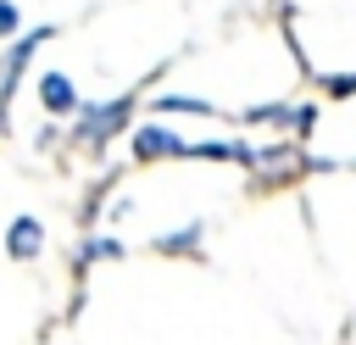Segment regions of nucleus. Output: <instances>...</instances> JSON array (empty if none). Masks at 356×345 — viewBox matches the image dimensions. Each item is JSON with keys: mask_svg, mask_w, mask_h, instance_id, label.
<instances>
[{"mask_svg": "<svg viewBox=\"0 0 356 345\" xmlns=\"http://www.w3.org/2000/svg\"><path fill=\"white\" fill-rule=\"evenodd\" d=\"M50 33H56V28H33L28 39H17V45H11L6 56H0V106L11 100V89H17V78H22V67H28V56H33V50H39V45H44Z\"/></svg>", "mask_w": 356, "mask_h": 345, "instance_id": "1", "label": "nucleus"}, {"mask_svg": "<svg viewBox=\"0 0 356 345\" xmlns=\"http://www.w3.org/2000/svg\"><path fill=\"white\" fill-rule=\"evenodd\" d=\"M189 150H195V145H184L178 134H167V128H156V122L134 134V156H139V161H156V156H189Z\"/></svg>", "mask_w": 356, "mask_h": 345, "instance_id": "3", "label": "nucleus"}, {"mask_svg": "<svg viewBox=\"0 0 356 345\" xmlns=\"http://www.w3.org/2000/svg\"><path fill=\"white\" fill-rule=\"evenodd\" d=\"M128 106H134V100H111V106H89V111H83V122H78V139H89V145H100V139H111V134L122 128V117H128Z\"/></svg>", "mask_w": 356, "mask_h": 345, "instance_id": "2", "label": "nucleus"}, {"mask_svg": "<svg viewBox=\"0 0 356 345\" xmlns=\"http://www.w3.org/2000/svg\"><path fill=\"white\" fill-rule=\"evenodd\" d=\"M156 111H200V117H211V106L189 100V95H167V100H156Z\"/></svg>", "mask_w": 356, "mask_h": 345, "instance_id": "6", "label": "nucleus"}, {"mask_svg": "<svg viewBox=\"0 0 356 345\" xmlns=\"http://www.w3.org/2000/svg\"><path fill=\"white\" fill-rule=\"evenodd\" d=\"M11 33H17V6L0 0V39H11Z\"/></svg>", "mask_w": 356, "mask_h": 345, "instance_id": "8", "label": "nucleus"}, {"mask_svg": "<svg viewBox=\"0 0 356 345\" xmlns=\"http://www.w3.org/2000/svg\"><path fill=\"white\" fill-rule=\"evenodd\" d=\"M39 245H44V228H39V217H17V223L6 228V250H11L17 262H33V256H39Z\"/></svg>", "mask_w": 356, "mask_h": 345, "instance_id": "5", "label": "nucleus"}, {"mask_svg": "<svg viewBox=\"0 0 356 345\" xmlns=\"http://www.w3.org/2000/svg\"><path fill=\"white\" fill-rule=\"evenodd\" d=\"M106 256H122V245L117 239H89L83 245V262H106Z\"/></svg>", "mask_w": 356, "mask_h": 345, "instance_id": "7", "label": "nucleus"}, {"mask_svg": "<svg viewBox=\"0 0 356 345\" xmlns=\"http://www.w3.org/2000/svg\"><path fill=\"white\" fill-rule=\"evenodd\" d=\"M39 100H44V111H56V117L78 111V89H72L67 72H39Z\"/></svg>", "mask_w": 356, "mask_h": 345, "instance_id": "4", "label": "nucleus"}, {"mask_svg": "<svg viewBox=\"0 0 356 345\" xmlns=\"http://www.w3.org/2000/svg\"><path fill=\"white\" fill-rule=\"evenodd\" d=\"M189 239H200V228H184V234H172V239H156V250H178V245H189Z\"/></svg>", "mask_w": 356, "mask_h": 345, "instance_id": "9", "label": "nucleus"}, {"mask_svg": "<svg viewBox=\"0 0 356 345\" xmlns=\"http://www.w3.org/2000/svg\"><path fill=\"white\" fill-rule=\"evenodd\" d=\"M328 95H356V78H328Z\"/></svg>", "mask_w": 356, "mask_h": 345, "instance_id": "10", "label": "nucleus"}]
</instances>
